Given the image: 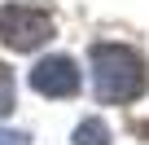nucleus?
<instances>
[{
  "mask_svg": "<svg viewBox=\"0 0 149 145\" xmlns=\"http://www.w3.org/2000/svg\"><path fill=\"white\" fill-rule=\"evenodd\" d=\"M92 84H97V97L105 106H118V101H136L149 84L145 75V62L123 48V44H97L92 48Z\"/></svg>",
  "mask_w": 149,
  "mask_h": 145,
  "instance_id": "1",
  "label": "nucleus"
},
{
  "mask_svg": "<svg viewBox=\"0 0 149 145\" xmlns=\"http://www.w3.org/2000/svg\"><path fill=\"white\" fill-rule=\"evenodd\" d=\"M48 35H53V13L48 9H35V5H5L0 9V44L5 48L31 53Z\"/></svg>",
  "mask_w": 149,
  "mask_h": 145,
  "instance_id": "2",
  "label": "nucleus"
},
{
  "mask_svg": "<svg viewBox=\"0 0 149 145\" xmlns=\"http://www.w3.org/2000/svg\"><path fill=\"white\" fill-rule=\"evenodd\" d=\"M84 84V75L74 70L70 57H44L35 70H31V88L44 92V97H74Z\"/></svg>",
  "mask_w": 149,
  "mask_h": 145,
  "instance_id": "3",
  "label": "nucleus"
},
{
  "mask_svg": "<svg viewBox=\"0 0 149 145\" xmlns=\"http://www.w3.org/2000/svg\"><path fill=\"white\" fill-rule=\"evenodd\" d=\"M74 145H110V127L101 119H88V123H79V132H74Z\"/></svg>",
  "mask_w": 149,
  "mask_h": 145,
  "instance_id": "4",
  "label": "nucleus"
},
{
  "mask_svg": "<svg viewBox=\"0 0 149 145\" xmlns=\"http://www.w3.org/2000/svg\"><path fill=\"white\" fill-rule=\"evenodd\" d=\"M9 110H13V75H9V66H0V119Z\"/></svg>",
  "mask_w": 149,
  "mask_h": 145,
  "instance_id": "5",
  "label": "nucleus"
},
{
  "mask_svg": "<svg viewBox=\"0 0 149 145\" xmlns=\"http://www.w3.org/2000/svg\"><path fill=\"white\" fill-rule=\"evenodd\" d=\"M0 145H26V136H22V132H5V127H0Z\"/></svg>",
  "mask_w": 149,
  "mask_h": 145,
  "instance_id": "6",
  "label": "nucleus"
}]
</instances>
